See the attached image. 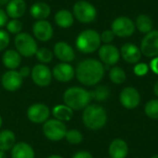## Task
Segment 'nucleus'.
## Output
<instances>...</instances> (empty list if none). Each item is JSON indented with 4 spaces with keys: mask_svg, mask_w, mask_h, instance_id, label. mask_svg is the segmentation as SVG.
I'll return each mask as SVG.
<instances>
[{
    "mask_svg": "<svg viewBox=\"0 0 158 158\" xmlns=\"http://www.w3.org/2000/svg\"><path fill=\"white\" fill-rule=\"evenodd\" d=\"M75 75L78 81L85 86H94L99 83L105 75V67L102 62L94 58H87L81 61Z\"/></svg>",
    "mask_w": 158,
    "mask_h": 158,
    "instance_id": "obj_1",
    "label": "nucleus"
},
{
    "mask_svg": "<svg viewBox=\"0 0 158 158\" xmlns=\"http://www.w3.org/2000/svg\"><path fill=\"white\" fill-rule=\"evenodd\" d=\"M82 121L87 129L98 131L106 125L107 121V113L106 109L99 105H89L83 109Z\"/></svg>",
    "mask_w": 158,
    "mask_h": 158,
    "instance_id": "obj_2",
    "label": "nucleus"
},
{
    "mask_svg": "<svg viewBox=\"0 0 158 158\" xmlns=\"http://www.w3.org/2000/svg\"><path fill=\"white\" fill-rule=\"evenodd\" d=\"M92 100L91 92L81 87H70L63 94V101L72 110H81L90 105Z\"/></svg>",
    "mask_w": 158,
    "mask_h": 158,
    "instance_id": "obj_3",
    "label": "nucleus"
},
{
    "mask_svg": "<svg viewBox=\"0 0 158 158\" xmlns=\"http://www.w3.org/2000/svg\"><path fill=\"white\" fill-rule=\"evenodd\" d=\"M101 37L94 30H84L79 33L76 39L77 49L83 54H91L100 48Z\"/></svg>",
    "mask_w": 158,
    "mask_h": 158,
    "instance_id": "obj_4",
    "label": "nucleus"
},
{
    "mask_svg": "<svg viewBox=\"0 0 158 158\" xmlns=\"http://www.w3.org/2000/svg\"><path fill=\"white\" fill-rule=\"evenodd\" d=\"M14 44L16 50L20 56L24 57H31L35 56L38 46L35 39L27 32H19L15 36Z\"/></svg>",
    "mask_w": 158,
    "mask_h": 158,
    "instance_id": "obj_5",
    "label": "nucleus"
},
{
    "mask_svg": "<svg viewBox=\"0 0 158 158\" xmlns=\"http://www.w3.org/2000/svg\"><path fill=\"white\" fill-rule=\"evenodd\" d=\"M67 131L66 124L56 118L46 120L43 126V132L44 136L53 142H58L64 139Z\"/></svg>",
    "mask_w": 158,
    "mask_h": 158,
    "instance_id": "obj_6",
    "label": "nucleus"
},
{
    "mask_svg": "<svg viewBox=\"0 0 158 158\" xmlns=\"http://www.w3.org/2000/svg\"><path fill=\"white\" fill-rule=\"evenodd\" d=\"M73 16L81 23H91L96 19L97 11L94 5L81 0L73 6Z\"/></svg>",
    "mask_w": 158,
    "mask_h": 158,
    "instance_id": "obj_7",
    "label": "nucleus"
},
{
    "mask_svg": "<svg viewBox=\"0 0 158 158\" xmlns=\"http://www.w3.org/2000/svg\"><path fill=\"white\" fill-rule=\"evenodd\" d=\"M135 23L128 17H118L111 24V31L115 36L127 38L131 36L135 31Z\"/></svg>",
    "mask_w": 158,
    "mask_h": 158,
    "instance_id": "obj_8",
    "label": "nucleus"
},
{
    "mask_svg": "<svg viewBox=\"0 0 158 158\" xmlns=\"http://www.w3.org/2000/svg\"><path fill=\"white\" fill-rule=\"evenodd\" d=\"M32 81L39 87H46L52 81V71L45 64H37L31 72Z\"/></svg>",
    "mask_w": 158,
    "mask_h": 158,
    "instance_id": "obj_9",
    "label": "nucleus"
},
{
    "mask_svg": "<svg viewBox=\"0 0 158 158\" xmlns=\"http://www.w3.org/2000/svg\"><path fill=\"white\" fill-rule=\"evenodd\" d=\"M49 107L42 103H36L31 105L27 110L28 119L34 124H42L49 119L50 117Z\"/></svg>",
    "mask_w": 158,
    "mask_h": 158,
    "instance_id": "obj_10",
    "label": "nucleus"
},
{
    "mask_svg": "<svg viewBox=\"0 0 158 158\" xmlns=\"http://www.w3.org/2000/svg\"><path fill=\"white\" fill-rule=\"evenodd\" d=\"M141 52L147 57L158 56V31L146 33L141 43Z\"/></svg>",
    "mask_w": 158,
    "mask_h": 158,
    "instance_id": "obj_11",
    "label": "nucleus"
},
{
    "mask_svg": "<svg viewBox=\"0 0 158 158\" xmlns=\"http://www.w3.org/2000/svg\"><path fill=\"white\" fill-rule=\"evenodd\" d=\"M119 102L126 109H134L141 103V95L134 87H125L119 94Z\"/></svg>",
    "mask_w": 158,
    "mask_h": 158,
    "instance_id": "obj_12",
    "label": "nucleus"
},
{
    "mask_svg": "<svg viewBox=\"0 0 158 158\" xmlns=\"http://www.w3.org/2000/svg\"><path fill=\"white\" fill-rule=\"evenodd\" d=\"M98 55L101 61L106 66L116 65L120 58V51L113 44H104L98 49Z\"/></svg>",
    "mask_w": 158,
    "mask_h": 158,
    "instance_id": "obj_13",
    "label": "nucleus"
},
{
    "mask_svg": "<svg viewBox=\"0 0 158 158\" xmlns=\"http://www.w3.org/2000/svg\"><path fill=\"white\" fill-rule=\"evenodd\" d=\"M23 82V78L19 72L15 69H9L5 72L1 79L2 86L8 92H15L19 90Z\"/></svg>",
    "mask_w": 158,
    "mask_h": 158,
    "instance_id": "obj_14",
    "label": "nucleus"
},
{
    "mask_svg": "<svg viewBox=\"0 0 158 158\" xmlns=\"http://www.w3.org/2000/svg\"><path fill=\"white\" fill-rule=\"evenodd\" d=\"M34 37L41 42H47L53 37L54 30L51 23L45 19L37 20L32 26Z\"/></svg>",
    "mask_w": 158,
    "mask_h": 158,
    "instance_id": "obj_15",
    "label": "nucleus"
},
{
    "mask_svg": "<svg viewBox=\"0 0 158 158\" xmlns=\"http://www.w3.org/2000/svg\"><path fill=\"white\" fill-rule=\"evenodd\" d=\"M53 77L60 82H69L75 76V69L69 63H59L56 64L52 71Z\"/></svg>",
    "mask_w": 158,
    "mask_h": 158,
    "instance_id": "obj_16",
    "label": "nucleus"
},
{
    "mask_svg": "<svg viewBox=\"0 0 158 158\" xmlns=\"http://www.w3.org/2000/svg\"><path fill=\"white\" fill-rule=\"evenodd\" d=\"M54 55L62 62L69 63L74 60L75 52L71 45H69L67 42L60 41L57 42L54 46Z\"/></svg>",
    "mask_w": 158,
    "mask_h": 158,
    "instance_id": "obj_17",
    "label": "nucleus"
},
{
    "mask_svg": "<svg viewBox=\"0 0 158 158\" xmlns=\"http://www.w3.org/2000/svg\"><path fill=\"white\" fill-rule=\"evenodd\" d=\"M120 56L127 63L137 64L142 57V52L137 45L128 43L122 45L120 49Z\"/></svg>",
    "mask_w": 158,
    "mask_h": 158,
    "instance_id": "obj_18",
    "label": "nucleus"
},
{
    "mask_svg": "<svg viewBox=\"0 0 158 158\" xmlns=\"http://www.w3.org/2000/svg\"><path fill=\"white\" fill-rule=\"evenodd\" d=\"M108 153L111 158H126L129 154L128 143L122 139H115L109 144Z\"/></svg>",
    "mask_w": 158,
    "mask_h": 158,
    "instance_id": "obj_19",
    "label": "nucleus"
},
{
    "mask_svg": "<svg viewBox=\"0 0 158 158\" xmlns=\"http://www.w3.org/2000/svg\"><path fill=\"white\" fill-rule=\"evenodd\" d=\"M26 2L24 0H10L6 6V13L11 19H19L26 12Z\"/></svg>",
    "mask_w": 158,
    "mask_h": 158,
    "instance_id": "obj_20",
    "label": "nucleus"
},
{
    "mask_svg": "<svg viewBox=\"0 0 158 158\" xmlns=\"http://www.w3.org/2000/svg\"><path fill=\"white\" fill-rule=\"evenodd\" d=\"M2 62L8 69H16L20 66L21 56L17 50L8 49L2 56Z\"/></svg>",
    "mask_w": 158,
    "mask_h": 158,
    "instance_id": "obj_21",
    "label": "nucleus"
},
{
    "mask_svg": "<svg viewBox=\"0 0 158 158\" xmlns=\"http://www.w3.org/2000/svg\"><path fill=\"white\" fill-rule=\"evenodd\" d=\"M35 153L32 147L25 142L16 143L11 149V158H34Z\"/></svg>",
    "mask_w": 158,
    "mask_h": 158,
    "instance_id": "obj_22",
    "label": "nucleus"
},
{
    "mask_svg": "<svg viewBox=\"0 0 158 158\" xmlns=\"http://www.w3.org/2000/svg\"><path fill=\"white\" fill-rule=\"evenodd\" d=\"M50 13H51V7L48 4L44 2H36L32 4L30 7L31 16L37 20L47 19L50 16Z\"/></svg>",
    "mask_w": 158,
    "mask_h": 158,
    "instance_id": "obj_23",
    "label": "nucleus"
},
{
    "mask_svg": "<svg viewBox=\"0 0 158 158\" xmlns=\"http://www.w3.org/2000/svg\"><path fill=\"white\" fill-rule=\"evenodd\" d=\"M55 21L57 26L68 29L71 27L74 23V16L73 13L67 9H61L58 10L55 15Z\"/></svg>",
    "mask_w": 158,
    "mask_h": 158,
    "instance_id": "obj_24",
    "label": "nucleus"
},
{
    "mask_svg": "<svg viewBox=\"0 0 158 158\" xmlns=\"http://www.w3.org/2000/svg\"><path fill=\"white\" fill-rule=\"evenodd\" d=\"M52 114L56 119L62 122H68L73 118V110L65 104L55 106L52 109Z\"/></svg>",
    "mask_w": 158,
    "mask_h": 158,
    "instance_id": "obj_25",
    "label": "nucleus"
},
{
    "mask_svg": "<svg viewBox=\"0 0 158 158\" xmlns=\"http://www.w3.org/2000/svg\"><path fill=\"white\" fill-rule=\"evenodd\" d=\"M16 144L15 133L10 130L0 131V151H10Z\"/></svg>",
    "mask_w": 158,
    "mask_h": 158,
    "instance_id": "obj_26",
    "label": "nucleus"
},
{
    "mask_svg": "<svg viewBox=\"0 0 158 158\" xmlns=\"http://www.w3.org/2000/svg\"><path fill=\"white\" fill-rule=\"evenodd\" d=\"M153 20L152 19L145 14H141L137 17L135 27H137L138 31L143 33H148L151 31H153Z\"/></svg>",
    "mask_w": 158,
    "mask_h": 158,
    "instance_id": "obj_27",
    "label": "nucleus"
},
{
    "mask_svg": "<svg viewBox=\"0 0 158 158\" xmlns=\"http://www.w3.org/2000/svg\"><path fill=\"white\" fill-rule=\"evenodd\" d=\"M126 72L120 67L115 66L109 71V79L115 84H121L126 81Z\"/></svg>",
    "mask_w": 158,
    "mask_h": 158,
    "instance_id": "obj_28",
    "label": "nucleus"
},
{
    "mask_svg": "<svg viewBox=\"0 0 158 158\" xmlns=\"http://www.w3.org/2000/svg\"><path fill=\"white\" fill-rule=\"evenodd\" d=\"M92 99H94L98 102H103L108 99L110 96V90L106 86H99L94 91H91Z\"/></svg>",
    "mask_w": 158,
    "mask_h": 158,
    "instance_id": "obj_29",
    "label": "nucleus"
},
{
    "mask_svg": "<svg viewBox=\"0 0 158 158\" xmlns=\"http://www.w3.org/2000/svg\"><path fill=\"white\" fill-rule=\"evenodd\" d=\"M146 116L152 119H158V99H152L148 101L144 106Z\"/></svg>",
    "mask_w": 158,
    "mask_h": 158,
    "instance_id": "obj_30",
    "label": "nucleus"
},
{
    "mask_svg": "<svg viewBox=\"0 0 158 158\" xmlns=\"http://www.w3.org/2000/svg\"><path fill=\"white\" fill-rule=\"evenodd\" d=\"M35 56L42 64H48L52 61L54 57V53L46 47H42L37 50Z\"/></svg>",
    "mask_w": 158,
    "mask_h": 158,
    "instance_id": "obj_31",
    "label": "nucleus"
},
{
    "mask_svg": "<svg viewBox=\"0 0 158 158\" xmlns=\"http://www.w3.org/2000/svg\"><path fill=\"white\" fill-rule=\"evenodd\" d=\"M65 139L70 144H79L82 142L83 136H82V133L78 130H69L67 131Z\"/></svg>",
    "mask_w": 158,
    "mask_h": 158,
    "instance_id": "obj_32",
    "label": "nucleus"
},
{
    "mask_svg": "<svg viewBox=\"0 0 158 158\" xmlns=\"http://www.w3.org/2000/svg\"><path fill=\"white\" fill-rule=\"evenodd\" d=\"M6 31L12 33V34H19V32H21L22 28H23V24L22 22L18 19H12L11 20H9L6 23Z\"/></svg>",
    "mask_w": 158,
    "mask_h": 158,
    "instance_id": "obj_33",
    "label": "nucleus"
},
{
    "mask_svg": "<svg viewBox=\"0 0 158 158\" xmlns=\"http://www.w3.org/2000/svg\"><path fill=\"white\" fill-rule=\"evenodd\" d=\"M10 42L9 34L5 30H0V51L5 50Z\"/></svg>",
    "mask_w": 158,
    "mask_h": 158,
    "instance_id": "obj_34",
    "label": "nucleus"
},
{
    "mask_svg": "<svg viewBox=\"0 0 158 158\" xmlns=\"http://www.w3.org/2000/svg\"><path fill=\"white\" fill-rule=\"evenodd\" d=\"M134 70V73L137 75V76H144L148 73L149 71V67L147 66V64L145 63H137L133 69Z\"/></svg>",
    "mask_w": 158,
    "mask_h": 158,
    "instance_id": "obj_35",
    "label": "nucleus"
},
{
    "mask_svg": "<svg viewBox=\"0 0 158 158\" xmlns=\"http://www.w3.org/2000/svg\"><path fill=\"white\" fill-rule=\"evenodd\" d=\"M100 37H101V42L105 43V44H108L111 42H113L115 38V34L111 30H106L102 32Z\"/></svg>",
    "mask_w": 158,
    "mask_h": 158,
    "instance_id": "obj_36",
    "label": "nucleus"
},
{
    "mask_svg": "<svg viewBox=\"0 0 158 158\" xmlns=\"http://www.w3.org/2000/svg\"><path fill=\"white\" fill-rule=\"evenodd\" d=\"M72 158H94L92 154L87 152V151H80L78 153H76Z\"/></svg>",
    "mask_w": 158,
    "mask_h": 158,
    "instance_id": "obj_37",
    "label": "nucleus"
},
{
    "mask_svg": "<svg viewBox=\"0 0 158 158\" xmlns=\"http://www.w3.org/2000/svg\"><path fill=\"white\" fill-rule=\"evenodd\" d=\"M150 69L155 74L158 75V56H156L152 59V61L150 62Z\"/></svg>",
    "mask_w": 158,
    "mask_h": 158,
    "instance_id": "obj_38",
    "label": "nucleus"
},
{
    "mask_svg": "<svg viewBox=\"0 0 158 158\" xmlns=\"http://www.w3.org/2000/svg\"><path fill=\"white\" fill-rule=\"evenodd\" d=\"M6 23H7V15L6 11L0 8V28L6 25Z\"/></svg>",
    "mask_w": 158,
    "mask_h": 158,
    "instance_id": "obj_39",
    "label": "nucleus"
},
{
    "mask_svg": "<svg viewBox=\"0 0 158 158\" xmlns=\"http://www.w3.org/2000/svg\"><path fill=\"white\" fill-rule=\"evenodd\" d=\"M19 72L20 76L24 79V78H27V77L31 74V69H30L29 67L24 66V67H22V68H20V69H19Z\"/></svg>",
    "mask_w": 158,
    "mask_h": 158,
    "instance_id": "obj_40",
    "label": "nucleus"
},
{
    "mask_svg": "<svg viewBox=\"0 0 158 158\" xmlns=\"http://www.w3.org/2000/svg\"><path fill=\"white\" fill-rule=\"evenodd\" d=\"M154 92H155V94L158 97V81L156 82V84L154 86Z\"/></svg>",
    "mask_w": 158,
    "mask_h": 158,
    "instance_id": "obj_41",
    "label": "nucleus"
},
{
    "mask_svg": "<svg viewBox=\"0 0 158 158\" xmlns=\"http://www.w3.org/2000/svg\"><path fill=\"white\" fill-rule=\"evenodd\" d=\"M10 0H0V6H4V5H6Z\"/></svg>",
    "mask_w": 158,
    "mask_h": 158,
    "instance_id": "obj_42",
    "label": "nucleus"
},
{
    "mask_svg": "<svg viewBox=\"0 0 158 158\" xmlns=\"http://www.w3.org/2000/svg\"><path fill=\"white\" fill-rule=\"evenodd\" d=\"M46 158H63L61 156H58V155H52V156H49Z\"/></svg>",
    "mask_w": 158,
    "mask_h": 158,
    "instance_id": "obj_43",
    "label": "nucleus"
},
{
    "mask_svg": "<svg viewBox=\"0 0 158 158\" xmlns=\"http://www.w3.org/2000/svg\"><path fill=\"white\" fill-rule=\"evenodd\" d=\"M0 158H6V152H4V151H0Z\"/></svg>",
    "mask_w": 158,
    "mask_h": 158,
    "instance_id": "obj_44",
    "label": "nucleus"
},
{
    "mask_svg": "<svg viewBox=\"0 0 158 158\" xmlns=\"http://www.w3.org/2000/svg\"><path fill=\"white\" fill-rule=\"evenodd\" d=\"M2 124H3V119H2V117H1V115H0V128H1V126H2Z\"/></svg>",
    "mask_w": 158,
    "mask_h": 158,
    "instance_id": "obj_45",
    "label": "nucleus"
},
{
    "mask_svg": "<svg viewBox=\"0 0 158 158\" xmlns=\"http://www.w3.org/2000/svg\"><path fill=\"white\" fill-rule=\"evenodd\" d=\"M151 158H158V155H156V156H153Z\"/></svg>",
    "mask_w": 158,
    "mask_h": 158,
    "instance_id": "obj_46",
    "label": "nucleus"
},
{
    "mask_svg": "<svg viewBox=\"0 0 158 158\" xmlns=\"http://www.w3.org/2000/svg\"><path fill=\"white\" fill-rule=\"evenodd\" d=\"M107 158H111V157H107Z\"/></svg>",
    "mask_w": 158,
    "mask_h": 158,
    "instance_id": "obj_47",
    "label": "nucleus"
}]
</instances>
